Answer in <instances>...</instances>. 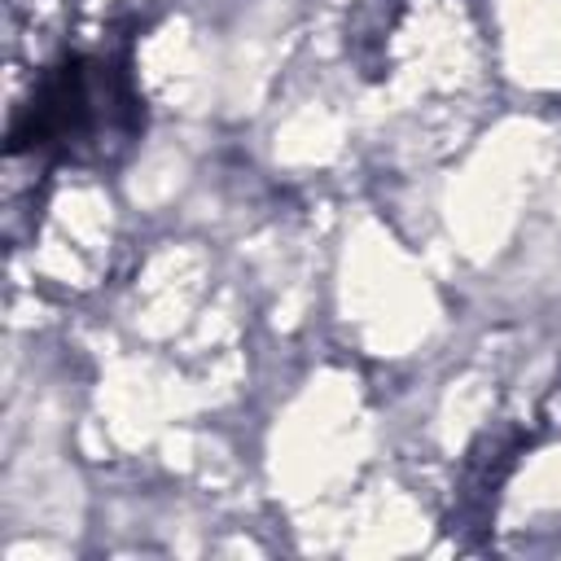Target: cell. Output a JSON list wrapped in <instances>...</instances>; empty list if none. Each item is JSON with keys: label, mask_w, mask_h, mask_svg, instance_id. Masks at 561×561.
Segmentation results:
<instances>
[{"label": "cell", "mask_w": 561, "mask_h": 561, "mask_svg": "<svg viewBox=\"0 0 561 561\" xmlns=\"http://www.w3.org/2000/svg\"><path fill=\"white\" fill-rule=\"evenodd\" d=\"M145 127V101L123 48H75L35 75L13 114L9 153L39 162H110Z\"/></svg>", "instance_id": "1"}]
</instances>
